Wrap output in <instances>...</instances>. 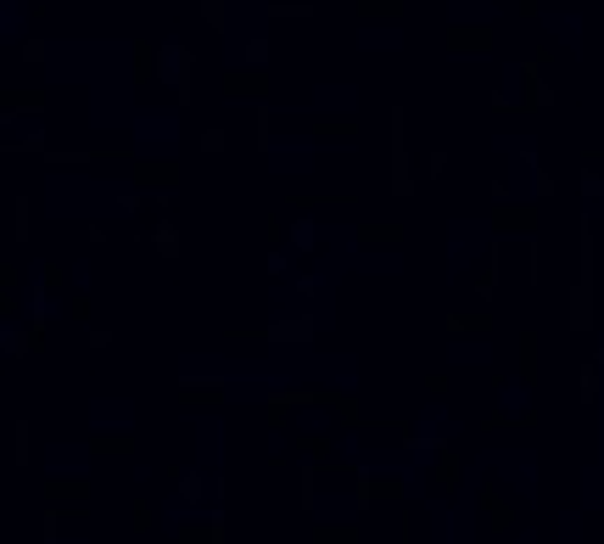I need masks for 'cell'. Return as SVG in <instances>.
Listing matches in <instances>:
<instances>
[{
  "mask_svg": "<svg viewBox=\"0 0 604 544\" xmlns=\"http://www.w3.org/2000/svg\"><path fill=\"white\" fill-rule=\"evenodd\" d=\"M443 326H448L453 337H470V331H476V337H487V331L498 326V320H492V309H453V314H443Z\"/></svg>",
  "mask_w": 604,
  "mask_h": 544,
  "instance_id": "obj_15",
  "label": "cell"
},
{
  "mask_svg": "<svg viewBox=\"0 0 604 544\" xmlns=\"http://www.w3.org/2000/svg\"><path fill=\"white\" fill-rule=\"evenodd\" d=\"M314 314H286V320H268V326H252V331H229V337H252V342H280V348H297V342H314Z\"/></svg>",
  "mask_w": 604,
  "mask_h": 544,
  "instance_id": "obj_2",
  "label": "cell"
},
{
  "mask_svg": "<svg viewBox=\"0 0 604 544\" xmlns=\"http://www.w3.org/2000/svg\"><path fill=\"white\" fill-rule=\"evenodd\" d=\"M314 135H319V141H353V135H358V124H353V118H319V124H314Z\"/></svg>",
  "mask_w": 604,
  "mask_h": 544,
  "instance_id": "obj_28",
  "label": "cell"
},
{
  "mask_svg": "<svg viewBox=\"0 0 604 544\" xmlns=\"http://www.w3.org/2000/svg\"><path fill=\"white\" fill-rule=\"evenodd\" d=\"M537 219H543V213H537L531 203H498V208H492V231H498V236H515V231H521V236H537Z\"/></svg>",
  "mask_w": 604,
  "mask_h": 544,
  "instance_id": "obj_8",
  "label": "cell"
},
{
  "mask_svg": "<svg viewBox=\"0 0 604 544\" xmlns=\"http://www.w3.org/2000/svg\"><path fill=\"white\" fill-rule=\"evenodd\" d=\"M129 528H134V533H151V528H157V510H151L146 494H134V499H129Z\"/></svg>",
  "mask_w": 604,
  "mask_h": 544,
  "instance_id": "obj_29",
  "label": "cell"
},
{
  "mask_svg": "<svg viewBox=\"0 0 604 544\" xmlns=\"http://www.w3.org/2000/svg\"><path fill=\"white\" fill-rule=\"evenodd\" d=\"M6 152H45V130H28V141H12Z\"/></svg>",
  "mask_w": 604,
  "mask_h": 544,
  "instance_id": "obj_42",
  "label": "cell"
},
{
  "mask_svg": "<svg viewBox=\"0 0 604 544\" xmlns=\"http://www.w3.org/2000/svg\"><path fill=\"white\" fill-rule=\"evenodd\" d=\"M397 450H403V455H431V460H436V455L448 450V438H443V432H420V427H403V432H397Z\"/></svg>",
  "mask_w": 604,
  "mask_h": 544,
  "instance_id": "obj_17",
  "label": "cell"
},
{
  "mask_svg": "<svg viewBox=\"0 0 604 544\" xmlns=\"http://www.w3.org/2000/svg\"><path fill=\"white\" fill-rule=\"evenodd\" d=\"M252 146H258V152L275 146V124H268V107H263V102H258V113H252Z\"/></svg>",
  "mask_w": 604,
  "mask_h": 544,
  "instance_id": "obj_30",
  "label": "cell"
},
{
  "mask_svg": "<svg viewBox=\"0 0 604 544\" xmlns=\"http://www.w3.org/2000/svg\"><path fill=\"white\" fill-rule=\"evenodd\" d=\"M286 236H291L297 252H314V247H319V225H314V219H302V208H297V219H291V231H286Z\"/></svg>",
  "mask_w": 604,
  "mask_h": 544,
  "instance_id": "obj_26",
  "label": "cell"
},
{
  "mask_svg": "<svg viewBox=\"0 0 604 544\" xmlns=\"http://www.w3.org/2000/svg\"><path fill=\"white\" fill-rule=\"evenodd\" d=\"M219 90L224 95H247V102H263V95H268V74L263 68H235V74L219 79Z\"/></svg>",
  "mask_w": 604,
  "mask_h": 544,
  "instance_id": "obj_14",
  "label": "cell"
},
{
  "mask_svg": "<svg viewBox=\"0 0 604 544\" xmlns=\"http://www.w3.org/2000/svg\"><path fill=\"white\" fill-rule=\"evenodd\" d=\"M17 113H45V90H0V124H12Z\"/></svg>",
  "mask_w": 604,
  "mask_h": 544,
  "instance_id": "obj_16",
  "label": "cell"
},
{
  "mask_svg": "<svg viewBox=\"0 0 604 544\" xmlns=\"http://www.w3.org/2000/svg\"><path fill=\"white\" fill-rule=\"evenodd\" d=\"M208 544H229V510H224V499H213V510H208Z\"/></svg>",
  "mask_w": 604,
  "mask_h": 544,
  "instance_id": "obj_33",
  "label": "cell"
},
{
  "mask_svg": "<svg viewBox=\"0 0 604 544\" xmlns=\"http://www.w3.org/2000/svg\"><path fill=\"white\" fill-rule=\"evenodd\" d=\"M151 247L162 252V259H180V231H174V225H168V219H162V225L151 231Z\"/></svg>",
  "mask_w": 604,
  "mask_h": 544,
  "instance_id": "obj_32",
  "label": "cell"
},
{
  "mask_svg": "<svg viewBox=\"0 0 604 544\" xmlns=\"http://www.w3.org/2000/svg\"><path fill=\"white\" fill-rule=\"evenodd\" d=\"M386 191L397 203L414 197V169H409V141H403V107H392V163H386Z\"/></svg>",
  "mask_w": 604,
  "mask_h": 544,
  "instance_id": "obj_3",
  "label": "cell"
},
{
  "mask_svg": "<svg viewBox=\"0 0 604 544\" xmlns=\"http://www.w3.org/2000/svg\"><path fill=\"white\" fill-rule=\"evenodd\" d=\"M443 45H448V51H459V56H470V51L482 56V51H492V45H498V35H492L487 23H453L448 35H443Z\"/></svg>",
  "mask_w": 604,
  "mask_h": 544,
  "instance_id": "obj_9",
  "label": "cell"
},
{
  "mask_svg": "<svg viewBox=\"0 0 604 544\" xmlns=\"http://www.w3.org/2000/svg\"><path fill=\"white\" fill-rule=\"evenodd\" d=\"M268 62V40H247V68H263Z\"/></svg>",
  "mask_w": 604,
  "mask_h": 544,
  "instance_id": "obj_43",
  "label": "cell"
},
{
  "mask_svg": "<svg viewBox=\"0 0 604 544\" xmlns=\"http://www.w3.org/2000/svg\"><path fill=\"white\" fill-rule=\"evenodd\" d=\"M403 0H358V17H403Z\"/></svg>",
  "mask_w": 604,
  "mask_h": 544,
  "instance_id": "obj_34",
  "label": "cell"
},
{
  "mask_svg": "<svg viewBox=\"0 0 604 544\" xmlns=\"http://www.w3.org/2000/svg\"><path fill=\"white\" fill-rule=\"evenodd\" d=\"M224 146H229V135H224V130H201V152H208V157H219Z\"/></svg>",
  "mask_w": 604,
  "mask_h": 544,
  "instance_id": "obj_40",
  "label": "cell"
},
{
  "mask_svg": "<svg viewBox=\"0 0 604 544\" xmlns=\"http://www.w3.org/2000/svg\"><path fill=\"white\" fill-rule=\"evenodd\" d=\"M599 225H604V197H599Z\"/></svg>",
  "mask_w": 604,
  "mask_h": 544,
  "instance_id": "obj_49",
  "label": "cell"
},
{
  "mask_svg": "<svg viewBox=\"0 0 604 544\" xmlns=\"http://www.w3.org/2000/svg\"><path fill=\"white\" fill-rule=\"evenodd\" d=\"M0 348H6V354L12 360H28V354H45V331H17V326H6V331H0Z\"/></svg>",
  "mask_w": 604,
  "mask_h": 544,
  "instance_id": "obj_18",
  "label": "cell"
},
{
  "mask_svg": "<svg viewBox=\"0 0 604 544\" xmlns=\"http://www.w3.org/2000/svg\"><path fill=\"white\" fill-rule=\"evenodd\" d=\"M174 483H180V499H185V505H201V499L213 494V489H208V477H201V471H180Z\"/></svg>",
  "mask_w": 604,
  "mask_h": 544,
  "instance_id": "obj_27",
  "label": "cell"
},
{
  "mask_svg": "<svg viewBox=\"0 0 604 544\" xmlns=\"http://www.w3.org/2000/svg\"><path fill=\"white\" fill-rule=\"evenodd\" d=\"M174 404H185V410H219L224 388H174Z\"/></svg>",
  "mask_w": 604,
  "mask_h": 544,
  "instance_id": "obj_24",
  "label": "cell"
},
{
  "mask_svg": "<svg viewBox=\"0 0 604 544\" xmlns=\"http://www.w3.org/2000/svg\"><path fill=\"white\" fill-rule=\"evenodd\" d=\"M263 270H268V275H286V270H291V259H286V252L275 247V252H268V259H263Z\"/></svg>",
  "mask_w": 604,
  "mask_h": 544,
  "instance_id": "obj_44",
  "label": "cell"
},
{
  "mask_svg": "<svg viewBox=\"0 0 604 544\" xmlns=\"http://www.w3.org/2000/svg\"><path fill=\"white\" fill-rule=\"evenodd\" d=\"M353 236L358 242H403V225H397V219H386V225H381V219H364V225H353Z\"/></svg>",
  "mask_w": 604,
  "mask_h": 544,
  "instance_id": "obj_25",
  "label": "cell"
},
{
  "mask_svg": "<svg viewBox=\"0 0 604 544\" xmlns=\"http://www.w3.org/2000/svg\"><path fill=\"white\" fill-rule=\"evenodd\" d=\"M308 539L314 544H364V528L358 522H314Z\"/></svg>",
  "mask_w": 604,
  "mask_h": 544,
  "instance_id": "obj_20",
  "label": "cell"
},
{
  "mask_svg": "<svg viewBox=\"0 0 604 544\" xmlns=\"http://www.w3.org/2000/svg\"><path fill=\"white\" fill-rule=\"evenodd\" d=\"M476 298H482V303L498 298V252H492V259L482 264V275H476Z\"/></svg>",
  "mask_w": 604,
  "mask_h": 544,
  "instance_id": "obj_31",
  "label": "cell"
},
{
  "mask_svg": "<svg viewBox=\"0 0 604 544\" xmlns=\"http://www.w3.org/2000/svg\"><path fill=\"white\" fill-rule=\"evenodd\" d=\"M577 399H582V404H599V399H604V365H599V360H588V365L577 371Z\"/></svg>",
  "mask_w": 604,
  "mask_h": 544,
  "instance_id": "obj_23",
  "label": "cell"
},
{
  "mask_svg": "<svg viewBox=\"0 0 604 544\" xmlns=\"http://www.w3.org/2000/svg\"><path fill=\"white\" fill-rule=\"evenodd\" d=\"M397 544H414V517H409V505H397Z\"/></svg>",
  "mask_w": 604,
  "mask_h": 544,
  "instance_id": "obj_41",
  "label": "cell"
},
{
  "mask_svg": "<svg viewBox=\"0 0 604 544\" xmlns=\"http://www.w3.org/2000/svg\"><path fill=\"white\" fill-rule=\"evenodd\" d=\"M577 185H582V197H588V203H599V197H604V174H593V169H582V180H577Z\"/></svg>",
  "mask_w": 604,
  "mask_h": 544,
  "instance_id": "obj_39",
  "label": "cell"
},
{
  "mask_svg": "<svg viewBox=\"0 0 604 544\" xmlns=\"http://www.w3.org/2000/svg\"><path fill=\"white\" fill-rule=\"evenodd\" d=\"M291 443L302 460H336V438H325V432H297Z\"/></svg>",
  "mask_w": 604,
  "mask_h": 544,
  "instance_id": "obj_22",
  "label": "cell"
},
{
  "mask_svg": "<svg viewBox=\"0 0 604 544\" xmlns=\"http://www.w3.org/2000/svg\"><path fill=\"white\" fill-rule=\"evenodd\" d=\"M521 107H526V113H549V107H554V90H549L543 68H537V56L521 62Z\"/></svg>",
  "mask_w": 604,
  "mask_h": 544,
  "instance_id": "obj_10",
  "label": "cell"
},
{
  "mask_svg": "<svg viewBox=\"0 0 604 544\" xmlns=\"http://www.w3.org/2000/svg\"><path fill=\"white\" fill-rule=\"evenodd\" d=\"M17 242H28V197H17Z\"/></svg>",
  "mask_w": 604,
  "mask_h": 544,
  "instance_id": "obj_47",
  "label": "cell"
},
{
  "mask_svg": "<svg viewBox=\"0 0 604 544\" xmlns=\"http://www.w3.org/2000/svg\"><path fill=\"white\" fill-rule=\"evenodd\" d=\"M67 309H73V320H79V326H84V320L95 314V303H90V298H73V303H67Z\"/></svg>",
  "mask_w": 604,
  "mask_h": 544,
  "instance_id": "obj_48",
  "label": "cell"
},
{
  "mask_svg": "<svg viewBox=\"0 0 604 544\" xmlns=\"http://www.w3.org/2000/svg\"><path fill=\"white\" fill-rule=\"evenodd\" d=\"M28 455H34V443H28V415H17V471H28Z\"/></svg>",
  "mask_w": 604,
  "mask_h": 544,
  "instance_id": "obj_38",
  "label": "cell"
},
{
  "mask_svg": "<svg viewBox=\"0 0 604 544\" xmlns=\"http://www.w3.org/2000/svg\"><path fill=\"white\" fill-rule=\"evenodd\" d=\"M459 477H464V455H459L453 443H448V450L436 455V471H431V483H436V489L448 494V489H459Z\"/></svg>",
  "mask_w": 604,
  "mask_h": 544,
  "instance_id": "obj_21",
  "label": "cell"
},
{
  "mask_svg": "<svg viewBox=\"0 0 604 544\" xmlns=\"http://www.w3.org/2000/svg\"><path fill=\"white\" fill-rule=\"evenodd\" d=\"M213 533H208V522H185V528H174V544H208Z\"/></svg>",
  "mask_w": 604,
  "mask_h": 544,
  "instance_id": "obj_36",
  "label": "cell"
},
{
  "mask_svg": "<svg viewBox=\"0 0 604 544\" xmlns=\"http://www.w3.org/2000/svg\"><path fill=\"white\" fill-rule=\"evenodd\" d=\"M503 427L531 432V427H543V415H537V410H521V415H510V410H487V415H482V432H503Z\"/></svg>",
  "mask_w": 604,
  "mask_h": 544,
  "instance_id": "obj_19",
  "label": "cell"
},
{
  "mask_svg": "<svg viewBox=\"0 0 604 544\" xmlns=\"http://www.w3.org/2000/svg\"><path fill=\"white\" fill-rule=\"evenodd\" d=\"M190 74H196V56H190L185 45H174V40H162V51H157V79L174 84L180 107H190Z\"/></svg>",
  "mask_w": 604,
  "mask_h": 544,
  "instance_id": "obj_4",
  "label": "cell"
},
{
  "mask_svg": "<svg viewBox=\"0 0 604 544\" xmlns=\"http://www.w3.org/2000/svg\"><path fill=\"white\" fill-rule=\"evenodd\" d=\"M84 455H95V460H134L141 443H134L129 432H95V438H84Z\"/></svg>",
  "mask_w": 604,
  "mask_h": 544,
  "instance_id": "obj_13",
  "label": "cell"
},
{
  "mask_svg": "<svg viewBox=\"0 0 604 544\" xmlns=\"http://www.w3.org/2000/svg\"><path fill=\"white\" fill-rule=\"evenodd\" d=\"M593 286L599 281H570V292H565V326L577 331V337H588L593 331V314H599V303H593Z\"/></svg>",
  "mask_w": 604,
  "mask_h": 544,
  "instance_id": "obj_5",
  "label": "cell"
},
{
  "mask_svg": "<svg viewBox=\"0 0 604 544\" xmlns=\"http://www.w3.org/2000/svg\"><path fill=\"white\" fill-rule=\"evenodd\" d=\"M268 17H314V6H268Z\"/></svg>",
  "mask_w": 604,
  "mask_h": 544,
  "instance_id": "obj_45",
  "label": "cell"
},
{
  "mask_svg": "<svg viewBox=\"0 0 604 544\" xmlns=\"http://www.w3.org/2000/svg\"><path fill=\"white\" fill-rule=\"evenodd\" d=\"M129 169H134L129 180H134V185H146V191H174V185H180V174H185L174 157H162V163H157V157H134Z\"/></svg>",
  "mask_w": 604,
  "mask_h": 544,
  "instance_id": "obj_6",
  "label": "cell"
},
{
  "mask_svg": "<svg viewBox=\"0 0 604 544\" xmlns=\"http://www.w3.org/2000/svg\"><path fill=\"white\" fill-rule=\"evenodd\" d=\"M353 505H358V510L409 505V483H397V477H375V466H364V471L353 477Z\"/></svg>",
  "mask_w": 604,
  "mask_h": 544,
  "instance_id": "obj_1",
  "label": "cell"
},
{
  "mask_svg": "<svg viewBox=\"0 0 604 544\" xmlns=\"http://www.w3.org/2000/svg\"><path fill=\"white\" fill-rule=\"evenodd\" d=\"M201 17H208L213 35H224V28H229V0H201Z\"/></svg>",
  "mask_w": 604,
  "mask_h": 544,
  "instance_id": "obj_35",
  "label": "cell"
},
{
  "mask_svg": "<svg viewBox=\"0 0 604 544\" xmlns=\"http://www.w3.org/2000/svg\"><path fill=\"white\" fill-rule=\"evenodd\" d=\"M515 354H521V388H531V393H537V381H543V337H537L531 326H521Z\"/></svg>",
  "mask_w": 604,
  "mask_h": 544,
  "instance_id": "obj_12",
  "label": "cell"
},
{
  "mask_svg": "<svg viewBox=\"0 0 604 544\" xmlns=\"http://www.w3.org/2000/svg\"><path fill=\"white\" fill-rule=\"evenodd\" d=\"M420 388H425L431 399H448V393H453V381H448L443 371H425V381H420Z\"/></svg>",
  "mask_w": 604,
  "mask_h": 544,
  "instance_id": "obj_37",
  "label": "cell"
},
{
  "mask_svg": "<svg viewBox=\"0 0 604 544\" xmlns=\"http://www.w3.org/2000/svg\"><path fill=\"white\" fill-rule=\"evenodd\" d=\"M40 499L45 505H95V483H84V477H51V483H40Z\"/></svg>",
  "mask_w": 604,
  "mask_h": 544,
  "instance_id": "obj_11",
  "label": "cell"
},
{
  "mask_svg": "<svg viewBox=\"0 0 604 544\" xmlns=\"http://www.w3.org/2000/svg\"><path fill=\"white\" fill-rule=\"evenodd\" d=\"M23 62H45V40H23Z\"/></svg>",
  "mask_w": 604,
  "mask_h": 544,
  "instance_id": "obj_46",
  "label": "cell"
},
{
  "mask_svg": "<svg viewBox=\"0 0 604 544\" xmlns=\"http://www.w3.org/2000/svg\"><path fill=\"white\" fill-rule=\"evenodd\" d=\"M476 505H482V522H487V533H510V528L521 522V510H515L510 499H503L492 483H482V489H476Z\"/></svg>",
  "mask_w": 604,
  "mask_h": 544,
  "instance_id": "obj_7",
  "label": "cell"
}]
</instances>
